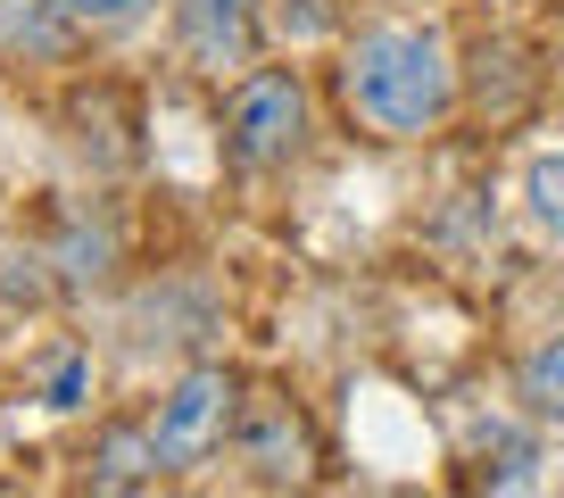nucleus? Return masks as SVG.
<instances>
[{
    "instance_id": "nucleus-1",
    "label": "nucleus",
    "mask_w": 564,
    "mask_h": 498,
    "mask_svg": "<svg viewBox=\"0 0 564 498\" xmlns=\"http://www.w3.org/2000/svg\"><path fill=\"white\" fill-rule=\"evenodd\" d=\"M349 108L382 133H423L448 108V51L423 25H382L349 58Z\"/></svg>"
},
{
    "instance_id": "nucleus-2",
    "label": "nucleus",
    "mask_w": 564,
    "mask_h": 498,
    "mask_svg": "<svg viewBox=\"0 0 564 498\" xmlns=\"http://www.w3.org/2000/svg\"><path fill=\"white\" fill-rule=\"evenodd\" d=\"M307 133V91L300 75H249L241 91H232V159L241 166H274L291 159Z\"/></svg>"
},
{
    "instance_id": "nucleus-3",
    "label": "nucleus",
    "mask_w": 564,
    "mask_h": 498,
    "mask_svg": "<svg viewBox=\"0 0 564 498\" xmlns=\"http://www.w3.org/2000/svg\"><path fill=\"white\" fill-rule=\"evenodd\" d=\"M225 408H232V382L225 374H183L175 399L159 408V465H199L208 457V441L225 432Z\"/></svg>"
},
{
    "instance_id": "nucleus-4",
    "label": "nucleus",
    "mask_w": 564,
    "mask_h": 498,
    "mask_svg": "<svg viewBox=\"0 0 564 498\" xmlns=\"http://www.w3.org/2000/svg\"><path fill=\"white\" fill-rule=\"evenodd\" d=\"M175 25H183V51H192V67H208V75L241 67L249 42H258V25H249V0H183Z\"/></svg>"
},
{
    "instance_id": "nucleus-5",
    "label": "nucleus",
    "mask_w": 564,
    "mask_h": 498,
    "mask_svg": "<svg viewBox=\"0 0 564 498\" xmlns=\"http://www.w3.org/2000/svg\"><path fill=\"white\" fill-rule=\"evenodd\" d=\"M150 465H159V441H141V432H108V441H100V465H91V481H100V490H133Z\"/></svg>"
},
{
    "instance_id": "nucleus-6",
    "label": "nucleus",
    "mask_w": 564,
    "mask_h": 498,
    "mask_svg": "<svg viewBox=\"0 0 564 498\" xmlns=\"http://www.w3.org/2000/svg\"><path fill=\"white\" fill-rule=\"evenodd\" d=\"M514 382H523V408H531V415H564V340L531 349Z\"/></svg>"
},
{
    "instance_id": "nucleus-7",
    "label": "nucleus",
    "mask_w": 564,
    "mask_h": 498,
    "mask_svg": "<svg viewBox=\"0 0 564 498\" xmlns=\"http://www.w3.org/2000/svg\"><path fill=\"white\" fill-rule=\"evenodd\" d=\"M531 216H540V232H556V241H564V150L531 166Z\"/></svg>"
},
{
    "instance_id": "nucleus-8",
    "label": "nucleus",
    "mask_w": 564,
    "mask_h": 498,
    "mask_svg": "<svg viewBox=\"0 0 564 498\" xmlns=\"http://www.w3.org/2000/svg\"><path fill=\"white\" fill-rule=\"evenodd\" d=\"M84 382H91L84 357H58L51 366V408H84Z\"/></svg>"
},
{
    "instance_id": "nucleus-9",
    "label": "nucleus",
    "mask_w": 564,
    "mask_h": 498,
    "mask_svg": "<svg viewBox=\"0 0 564 498\" xmlns=\"http://www.w3.org/2000/svg\"><path fill=\"white\" fill-rule=\"evenodd\" d=\"M67 18H100V25H117V18H133L141 0H58Z\"/></svg>"
}]
</instances>
